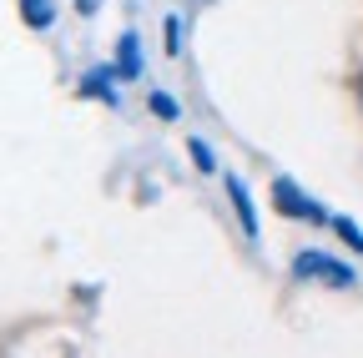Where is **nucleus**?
<instances>
[{
	"instance_id": "f257e3e1",
	"label": "nucleus",
	"mask_w": 363,
	"mask_h": 358,
	"mask_svg": "<svg viewBox=\"0 0 363 358\" xmlns=\"http://www.w3.org/2000/svg\"><path fill=\"white\" fill-rule=\"evenodd\" d=\"M298 278H318V283H333V288H348L353 283V267L323 257V252H298Z\"/></svg>"
},
{
	"instance_id": "f03ea898",
	"label": "nucleus",
	"mask_w": 363,
	"mask_h": 358,
	"mask_svg": "<svg viewBox=\"0 0 363 358\" xmlns=\"http://www.w3.org/2000/svg\"><path fill=\"white\" fill-rule=\"evenodd\" d=\"M272 202H278V212H293V217H308V222H328L323 207H318L313 197H303L288 177H283V182H272Z\"/></svg>"
},
{
	"instance_id": "7ed1b4c3",
	"label": "nucleus",
	"mask_w": 363,
	"mask_h": 358,
	"mask_svg": "<svg viewBox=\"0 0 363 358\" xmlns=\"http://www.w3.org/2000/svg\"><path fill=\"white\" fill-rule=\"evenodd\" d=\"M227 197H233V207H238L242 233H247V237H257V207H252V197H247V187L238 182V177H227Z\"/></svg>"
},
{
	"instance_id": "20e7f679",
	"label": "nucleus",
	"mask_w": 363,
	"mask_h": 358,
	"mask_svg": "<svg viewBox=\"0 0 363 358\" xmlns=\"http://www.w3.org/2000/svg\"><path fill=\"white\" fill-rule=\"evenodd\" d=\"M21 16H26V26H30V30H45V26L56 21L51 0H21Z\"/></svg>"
},
{
	"instance_id": "39448f33",
	"label": "nucleus",
	"mask_w": 363,
	"mask_h": 358,
	"mask_svg": "<svg viewBox=\"0 0 363 358\" xmlns=\"http://www.w3.org/2000/svg\"><path fill=\"white\" fill-rule=\"evenodd\" d=\"M333 228H338V237H343V242H348L353 252H363V233L353 228V222H348V217H333Z\"/></svg>"
},
{
	"instance_id": "423d86ee",
	"label": "nucleus",
	"mask_w": 363,
	"mask_h": 358,
	"mask_svg": "<svg viewBox=\"0 0 363 358\" xmlns=\"http://www.w3.org/2000/svg\"><path fill=\"white\" fill-rule=\"evenodd\" d=\"M121 76H136V35H121Z\"/></svg>"
},
{
	"instance_id": "0eeeda50",
	"label": "nucleus",
	"mask_w": 363,
	"mask_h": 358,
	"mask_svg": "<svg viewBox=\"0 0 363 358\" xmlns=\"http://www.w3.org/2000/svg\"><path fill=\"white\" fill-rule=\"evenodd\" d=\"M152 111H157L162 121H172V116H177V101H172L167 91H152Z\"/></svg>"
},
{
	"instance_id": "6e6552de",
	"label": "nucleus",
	"mask_w": 363,
	"mask_h": 358,
	"mask_svg": "<svg viewBox=\"0 0 363 358\" xmlns=\"http://www.w3.org/2000/svg\"><path fill=\"white\" fill-rule=\"evenodd\" d=\"M187 152H192V162H197V172H212V167H217V162H212V152H207V147H202L197 137L187 142Z\"/></svg>"
},
{
	"instance_id": "1a4fd4ad",
	"label": "nucleus",
	"mask_w": 363,
	"mask_h": 358,
	"mask_svg": "<svg viewBox=\"0 0 363 358\" xmlns=\"http://www.w3.org/2000/svg\"><path fill=\"white\" fill-rule=\"evenodd\" d=\"M358 101H363V76H358Z\"/></svg>"
},
{
	"instance_id": "9d476101",
	"label": "nucleus",
	"mask_w": 363,
	"mask_h": 358,
	"mask_svg": "<svg viewBox=\"0 0 363 358\" xmlns=\"http://www.w3.org/2000/svg\"><path fill=\"white\" fill-rule=\"evenodd\" d=\"M81 6H86V11H91V0H81Z\"/></svg>"
}]
</instances>
